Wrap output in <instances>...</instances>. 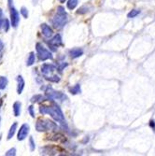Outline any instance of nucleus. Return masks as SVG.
Listing matches in <instances>:
<instances>
[{
  "mask_svg": "<svg viewBox=\"0 0 155 156\" xmlns=\"http://www.w3.org/2000/svg\"><path fill=\"white\" fill-rule=\"evenodd\" d=\"M51 140L56 141V142H59V143H65L66 142V138L65 136H63L62 134H54L50 137Z\"/></svg>",
  "mask_w": 155,
  "mask_h": 156,
  "instance_id": "13",
  "label": "nucleus"
},
{
  "mask_svg": "<svg viewBox=\"0 0 155 156\" xmlns=\"http://www.w3.org/2000/svg\"><path fill=\"white\" fill-rule=\"evenodd\" d=\"M78 3H79V0H68L67 3H66L67 9L70 10L74 9L78 6Z\"/></svg>",
  "mask_w": 155,
  "mask_h": 156,
  "instance_id": "18",
  "label": "nucleus"
},
{
  "mask_svg": "<svg viewBox=\"0 0 155 156\" xmlns=\"http://www.w3.org/2000/svg\"><path fill=\"white\" fill-rule=\"evenodd\" d=\"M36 50H37V53L39 60L46 61V60H49V59H51V60L53 59V56H52L51 52L47 48H45L41 43H37Z\"/></svg>",
  "mask_w": 155,
  "mask_h": 156,
  "instance_id": "5",
  "label": "nucleus"
},
{
  "mask_svg": "<svg viewBox=\"0 0 155 156\" xmlns=\"http://www.w3.org/2000/svg\"><path fill=\"white\" fill-rule=\"evenodd\" d=\"M6 155L7 156H10V155H16V149L15 148H12V149H10L9 151H8L7 152H6Z\"/></svg>",
  "mask_w": 155,
  "mask_h": 156,
  "instance_id": "28",
  "label": "nucleus"
},
{
  "mask_svg": "<svg viewBox=\"0 0 155 156\" xmlns=\"http://www.w3.org/2000/svg\"><path fill=\"white\" fill-rule=\"evenodd\" d=\"M0 120H1V118H0Z\"/></svg>",
  "mask_w": 155,
  "mask_h": 156,
  "instance_id": "33",
  "label": "nucleus"
},
{
  "mask_svg": "<svg viewBox=\"0 0 155 156\" xmlns=\"http://www.w3.org/2000/svg\"><path fill=\"white\" fill-rule=\"evenodd\" d=\"M69 54L72 58H78L83 54V51L80 48H74L69 51Z\"/></svg>",
  "mask_w": 155,
  "mask_h": 156,
  "instance_id": "14",
  "label": "nucleus"
},
{
  "mask_svg": "<svg viewBox=\"0 0 155 156\" xmlns=\"http://www.w3.org/2000/svg\"><path fill=\"white\" fill-rule=\"evenodd\" d=\"M69 92L71 93L72 94H78L81 92L80 90V85L79 84H76L75 86H73L72 88H70L69 89Z\"/></svg>",
  "mask_w": 155,
  "mask_h": 156,
  "instance_id": "20",
  "label": "nucleus"
},
{
  "mask_svg": "<svg viewBox=\"0 0 155 156\" xmlns=\"http://www.w3.org/2000/svg\"><path fill=\"white\" fill-rule=\"evenodd\" d=\"M47 43L52 51H56V48H58L59 46L63 45L61 35L60 34L55 35L51 39H50V41H47Z\"/></svg>",
  "mask_w": 155,
  "mask_h": 156,
  "instance_id": "8",
  "label": "nucleus"
},
{
  "mask_svg": "<svg viewBox=\"0 0 155 156\" xmlns=\"http://www.w3.org/2000/svg\"><path fill=\"white\" fill-rule=\"evenodd\" d=\"M1 16H2V10L0 9V18H1Z\"/></svg>",
  "mask_w": 155,
  "mask_h": 156,
  "instance_id": "32",
  "label": "nucleus"
},
{
  "mask_svg": "<svg viewBox=\"0 0 155 156\" xmlns=\"http://www.w3.org/2000/svg\"><path fill=\"white\" fill-rule=\"evenodd\" d=\"M68 65H67V63H62L60 66H59V67H58V69H59V71H62V70L65 68V67H66Z\"/></svg>",
  "mask_w": 155,
  "mask_h": 156,
  "instance_id": "30",
  "label": "nucleus"
},
{
  "mask_svg": "<svg viewBox=\"0 0 155 156\" xmlns=\"http://www.w3.org/2000/svg\"><path fill=\"white\" fill-rule=\"evenodd\" d=\"M17 126H18L17 122H14V123L10 126L9 131V134H8V137H7L8 139L12 138V137H13V136L15 135V132H16V130H17Z\"/></svg>",
  "mask_w": 155,
  "mask_h": 156,
  "instance_id": "16",
  "label": "nucleus"
},
{
  "mask_svg": "<svg viewBox=\"0 0 155 156\" xmlns=\"http://www.w3.org/2000/svg\"><path fill=\"white\" fill-rule=\"evenodd\" d=\"M57 128V125L52 121L47 120V119H39L37 120L36 123V129L38 132H46L51 131Z\"/></svg>",
  "mask_w": 155,
  "mask_h": 156,
  "instance_id": "3",
  "label": "nucleus"
},
{
  "mask_svg": "<svg viewBox=\"0 0 155 156\" xmlns=\"http://www.w3.org/2000/svg\"><path fill=\"white\" fill-rule=\"evenodd\" d=\"M20 12H21V14L23 15V18H26V19L28 18V10H27L26 8L23 7V8L21 9V10H20Z\"/></svg>",
  "mask_w": 155,
  "mask_h": 156,
  "instance_id": "26",
  "label": "nucleus"
},
{
  "mask_svg": "<svg viewBox=\"0 0 155 156\" xmlns=\"http://www.w3.org/2000/svg\"><path fill=\"white\" fill-rule=\"evenodd\" d=\"M35 61H36V55H35V52H30L29 55H28V58H27V63L26 65L28 66H31L35 64Z\"/></svg>",
  "mask_w": 155,
  "mask_h": 156,
  "instance_id": "17",
  "label": "nucleus"
},
{
  "mask_svg": "<svg viewBox=\"0 0 155 156\" xmlns=\"http://www.w3.org/2000/svg\"><path fill=\"white\" fill-rule=\"evenodd\" d=\"M67 23V14L65 10V8L62 6H59L56 10L55 15L51 19V23L53 27L60 29V28L64 27L65 23Z\"/></svg>",
  "mask_w": 155,
  "mask_h": 156,
  "instance_id": "2",
  "label": "nucleus"
},
{
  "mask_svg": "<svg viewBox=\"0 0 155 156\" xmlns=\"http://www.w3.org/2000/svg\"><path fill=\"white\" fill-rule=\"evenodd\" d=\"M17 82H18V85H17V93L19 94H21L23 93V89H24V85H25V81H24L23 78L21 75H19L17 77Z\"/></svg>",
  "mask_w": 155,
  "mask_h": 156,
  "instance_id": "12",
  "label": "nucleus"
},
{
  "mask_svg": "<svg viewBox=\"0 0 155 156\" xmlns=\"http://www.w3.org/2000/svg\"><path fill=\"white\" fill-rule=\"evenodd\" d=\"M0 44H1V43H0Z\"/></svg>",
  "mask_w": 155,
  "mask_h": 156,
  "instance_id": "34",
  "label": "nucleus"
},
{
  "mask_svg": "<svg viewBox=\"0 0 155 156\" xmlns=\"http://www.w3.org/2000/svg\"><path fill=\"white\" fill-rule=\"evenodd\" d=\"M9 20L7 19H4V24H3V27H4V30L5 32H8L9 29Z\"/></svg>",
  "mask_w": 155,
  "mask_h": 156,
  "instance_id": "27",
  "label": "nucleus"
},
{
  "mask_svg": "<svg viewBox=\"0 0 155 156\" xmlns=\"http://www.w3.org/2000/svg\"><path fill=\"white\" fill-rule=\"evenodd\" d=\"M60 1H61V0H60Z\"/></svg>",
  "mask_w": 155,
  "mask_h": 156,
  "instance_id": "35",
  "label": "nucleus"
},
{
  "mask_svg": "<svg viewBox=\"0 0 155 156\" xmlns=\"http://www.w3.org/2000/svg\"><path fill=\"white\" fill-rule=\"evenodd\" d=\"M40 27H41L42 35H43L45 37L50 38V37H52V35H53V30L51 29V27L50 25H48L47 23H42Z\"/></svg>",
  "mask_w": 155,
  "mask_h": 156,
  "instance_id": "11",
  "label": "nucleus"
},
{
  "mask_svg": "<svg viewBox=\"0 0 155 156\" xmlns=\"http://www.w3.org/2000/svg\"><path fill=\"white\" fill-rule=\"evenodd\" d=\"M13 0H9V7L10 9V21H11V26L16 28L19 25L20 23V13L19 11L13 7Z\"/></svg>",
  "mask_w": 155,
  "mask_h": 156,
  "instance_id": "6",
  "label": "nucleus"
},
{
  "mask_svg": "<svg viewBox=\"0 0 155 156\" xmlns=\"http://www.w3.org/2000/svg\"><path fill=\"white\" fill-rule=\"evenodd\" d=\"M29 146H30V151H35V148H36V144H35L34 138H33L32 136H30V138H29Z\"/></svg>",
  "mask_w": 155,
  "mask_h": 156,
  "instance_id": "24",
  "label": "nucleus"
},
{
  "mask_svg": "<svg viewBox=\"0 0 155 156\" xmlns=\"http://www.w3.org/2000/svg\"><path fill=\"white\" fill-rule=\"evenodd\" d=\"M89 11V9L87 7H81L78 9L77 13L78 14H84V13H87Z\"/></svg>",
  "mask_w": 155,
  "mask_h": 156,
  "instance_id": "25",
  "label": "nucleus"
},
{
  "mask_svg": "<svg viewBox=\"0 0 155 156\" xmlns=\"http://www.w3.org/2000/svg\"><path fill=\"white\" fill-rule=\"evenodd\" d=\"M139 13H140V10H138V9H133V10H131L127 14V17L128 18H135V17H136L138 15Z\"/></svg>",
  "mask_w": 155,
  "mask_h": 156,
  "instance_id": "22",
  "label": "nucleus"
},
{
  "mask_svg": "<svg viewBox=\"0 0 155 156\" xmlns=\"http://www.w3.org/2000/svg\"><path fill=\"white\" fill-rule=\"evenodd\" d=\"M28 111H29L31 117H32V118H35L36 114H35V110H34V107H33V106H30L29 108H28Z\"/></svg>",
  "mask_w": 155,
  "mask_h": 156,
  "instance_id": "29",
  "label": "nucleus"
},
{
  "mask_svg": "<svg viewBox=\"0 0 155 156\" xmlns=\"http://www.w3.org/2000/svg\"><path fill=\"white\" fill-rule=\"evenodd\" d=\"M55 70L56 67L51 64H44L41 66V73L44 76V78H46V80L52 76V74L55 72Z\"/></svg>",
  "mask_w": 155,
  "mask_h": 156,
  "instance_id": "7",
  "label": "nucleus"
},
{
  "mask_svg": "<svg viewBox=\"0 0 155 156\" xmlns=\"http://www.w3.org/2000/svg\"><path fill=\"white\" fill-rule=\"evenodd\" d=\"M21 107H22V104L19 101H16L13 104V113L15 117H19L21 115Z\"/></svg>",
  "mask_w": 155,
  "mask_h": 156,
  "instance_id": "15",
  "label": "nucleus"
},
{
  "mask_svg": "<svg viewBox=\"0 0 155 156\" xmlns=\"http://www.w3.org/2000/svg\"><path fill=\"white\" fill-rule=\"evenodd\" d=\"M59 151H62V150L55 146H45L40 149V154L43 155H56Z\"/></svg>",
  "mask_w": 155,
  "mask_h": 156,
  "instance_id": "9",
  "label": "nucleus"
},
{
  "mask_svg": "<svg viewBox=\"0 0 155 156\" xmlns=\"http://www.w3.org/2000/svg\"><path fill=\"white\" fill-rule=\"evenodd\" d=\"M44 99H46V98L44 96H42L41 94H36L31 98V102L32 103H37V102H39V101H45Z\"/></svg>",
  "mask_w": 155,
  "mask_h": 156,
  "instance_id": "19",
  "label": "nucleus"
},
{
  "mask_svg": "<svg viewBox=\"0 0 155 156\" xmlns=\"http://www.w3.org/2000/svg\"><path fill=\"white\" fill-rule=\"evenodd\" d=\"M45 94H46L47 98L50 99V100H51V101L63 102L65 99H66V96H65V94H63L62 92H59V91H55L50 86L45 88Z\"/></svg>",
  "mask_w": 155,
  "mask_h": 156,
  "instance_id": "4",
  "label": "nucleus"
},
{
  "mask_svg": "<svg viewBox=\"0 0 155 156\" xmlns=\"http://www.w3.org/2000/svg\"><path fill=\"white\" fill-rule=\"evenodd\" d=\"M8 84V79L6 77L0 76V90H3L7 87Z\"/></svg>",
  "mask_w": 155,
  "mask_h": 156,
  "instance_id": "21",
  "label": "nucleus"
},
{
  "mask_svg": "<svg viewBox=\"0 0 155 156\" xmlns=\"http://www.w3.org/2000/svg\"><path fill=\"white\" fill-rule=\"evenodd\" d=\"M39 112L42 115L49 114L56 122H60L63 125H66L64 113H63L62 109L59 108V106H57V105L53 104L52 106H41L39 108Z\"/></svg>",
  "mask_w": 155,
  "mask_h": 156,
  "instance_id": "1",
  "label": "nucleus"
},
{
  "mask_svg": "<svg viewBox=\"0 0 155 156\" xmlns=\"http://www.w3.org/2000/svg\"><path fill=\"white\" fill-rule=\"evenodd\" d=\"M3 24H4V20L0 19V27H2V26H3Z\"/></svg>",
  "mask_w": 155,
  "mask_h": 156,
  "instance_id": "31",
  "label": "nucleus"
},
{
  "mask_svg": "<svg viewBox=\"0 0 155 156\" xmlns=\"http://www.w3.org/2000/svg\"><path fill=\"white\" fill-rule=\"evenodd\" d=\"M47 80H50V81H51V82H59L60 81V78L57 75H52L51 77L48 78Z\"/></svg>",
  "mask_w": 155,
  "mask_h": 156,
  "instance_id": "23",
  "label": "nucleus"
},
{
  "mask_svg": "<svg viewBox=\"0 0 155 156\" xmlns=\"http://www.w3.org/2000/svg\"><path fill=\"white\" fill-rule=\"evenodd\" d=\"M29 130H30V127H29V125H28L27 123H23L21 127H20V130L18 131V140L19 141H23V140H24L26 137H27V136H28V134H29Z\"/></svg>",
  "mask_w": 155,
  "mask_h": 156,
  "instance_id": "10",
  "label": "nucleus"
}]
</instances>
